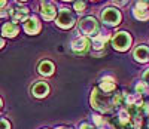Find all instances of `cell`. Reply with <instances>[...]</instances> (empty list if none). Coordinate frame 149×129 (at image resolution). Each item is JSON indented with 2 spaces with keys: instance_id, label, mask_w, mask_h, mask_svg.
I'll use <instances>...</instances> for the list:
<instances>
[{
  "instance_id": "cell-1",
  "label": "cell",
  "mask_w": 149,
  "mask_h": 129,
  "mask_svg": "<svg viewBox=\"0 0 149 129\" xmlns=\"http://www.w3.org/2000/svg\"><path fill=\"white\" fill-rule=\"evenodd\" d=\"M113 94H106V92L100 91L98 86L94 88L93 92H91V98H90L93 108H95L100 113H110L115 108V106H113Z\"/></svg>"
},
{
  "instance_id": "cell-2",
  "label": "cell",
  "mask_w": 149,
  "mask_h": 129,
  "mask_svg": "<svg viewBox=\"0 0 149 129\" xmlns=\"http://www.w3.org/2000/svg\"><path fill=\"white\" fill-rule=\"evenodd\" d=\"M78 30L84 37L93 39L100 34V22L95 17H84L78 22Z\"/></svg>"
},
{
  "instance_id": "cell-3",
  "label": "cell",
  "mask_w": 149,
  "mask_h": 129,
  "mask_svg": "<svg viewBox=\"0 0 149 129\" xmlns=\"http://www.w3.org/2000/svg\"><path fill=\"white\" fill-rule=\"evenodd\" d=\"M55 24H57V27L63 28V30H70L72 27L76 25V14L69 8H61L55 18Z\"/></svg>"
},
{
  "instance_id": "cell-4",
  "label": "cell",
  "mask_w": 149,
  "mask_h": 129,
  "mask_svg": "<svg viewBox=\"0 0 149 129\" xmlns=\"http://www.w3.org/2000/svg\"><path fill=\"white\" fill-rule=\"evenodd\" d=\"M110 43L113 46L115 50H119V52H125L131 48V43H133V37L130 33L127 31H116L113 33L110 39Z\"/></svg>"
},
{
  "instance_id": "cell-5",
  "label": "cell",
  "mask_w": 149,
  "mask_h": 129,
  "mask_svg": "<svg viewBox=\"0 0 149 129\" xmlns=\"http://www.w3.org/2000/svg\"><path fill=\"white\" fill-rule=\"evenodd\" d=\"M100 18H102V22L106 25V27L113 28V27H116V25L121 24V21H122V14H121L116 8L106 6V8L102 10Z\"/></svg>"
},
{
  "instance_id": "cell-6",
  "label": "cell",
  "mask_w": 149,
  "mask_h": 129,
  "mask_svg": "<svg viewBox=\"0 0 149 129\" xmlns=\"http://www.w3.org/2000/svg\"><path fill=\"white\" fill-rule=\"evenodd\" d=\"M9 17L12 18V22H24L29 17H30V9L27 6H22V5H10L9 8Z\"/></svg>"
},
{
  "instance_id": "cell-7",
  "label": "cell",
  "mask_w": 149,
  "mask_h": 129,
  "mask_svg": "<svg viewBox=\"0 0 149 129\" xmlns=\"http://www.w3.org/2000/svg\"><path fill=\"white\" fill-rule=\"evenodd\" d=\"M133 17L137 21L149 19V0H136L133 8Z\"/></svg>"
},
{
  "instance_id": "cell-8",
  "label": "cell",
  "mask_w": 149,
  "mask_h": 129,
  "mask_svg": "<svg viewBox=\"0 0 149 129\" xmlns=\"http://www.w3.org/2000/svg\"><path fill=\"white\" fill-rule=\"evenodd\" d=\"M91 46V40L88 37H84V36H78V37H74L72 43H70V49L73 50L74 54H78V55H84L88 52V49Z\"/></svg>"
},
{
  "instance_id": "cell-9",
  "label": "cell",
  "mask_w": 149,
  "mask_h": 129,
  "mask_svg": "<svg viewBox=\"0 0 149 129\" xmlns=\"http://www.w3.org/2000/svg\"><path fill=\"white\" fill-rule=\"evenodd\" d=\"M42 30V22L39 21L36 15H30L26 21H24V31L29 36H36Z\"/></svg>"
},
{
  "instance_id": "cell-10",
  "label": "cell",
  "mask_w": 149,
  "mask_h": 129,
  "mask_svg": "<svg viewBox=\"0 0 149 129\" xmlns=\"http://www.w3.org/2000/svg\"><path fill=\"white\" fill-rule=\"evenodd\" d=\"M39 12H40V15L45 21H52L58 15V10H57L55 5L51 3V2H42L40 8H39Z\"/></svg>"
},
{
  "instance_id": "cell-11",
  "label": "cell",
  "mask_w": 149,
  "mask_h": 129,
  "mask_svg": "<svg viewBox=\"0 0 149 129\" xmlns=\"http://www.w3.org/2000/svg\"><path fill=\"white\" fill-rule=\"evenodd\" d=\"M98 88H100V91H103L106 94L116 92V80H115V77H112V76L102 77L100 83H98Z\"/></svg>"
},
{
  "instance_id": "cell-12",
  "label": "cell",
  "mask_w": 149,
  "mask_h": 129,
  "mask_svg": "<svg viewBox=\"0 0 149 129\" xmlns=\"http://www.w3.org/2000/svg\"><path fill=\"white\" fill-rule=\"evenodd\" d=\"M49 94V85L43 80H39V82H36L33 86H31V95L34 98H45L48 97Z\"/></svg>"
},
{
  "instance_id": "cell-13",
  "label": "cell",
  "mask_w": 149,
  "mask_h": 129,
  "mask_svg": "<svg viewBox=\"0 0 149 129\" xmlns=\"http://www.w3.org/2000/svg\"><path fill=\"white\" fill-rule=\"evenodd\" d=\"M133 58L137 61V62H148L149 61V46L148 45H139L136 46L133 50Z\"/></svg>"
},
{
  "instance_id": "cell-14",
  "label": "cell",
  "mask_w": 149,
  "mask_h": 129,
  "mask_svg": "<svg viewBox=\"0 0 149 129\" xmlns=\"http://www.w3.org/2000/svg\"><path fill=\"white\" fill-rule=\"evenodd\" d=\"M19 33V27H18V24L15 22H5L2 25V36L3 37H9V39H14L17 37Z\"/></svg>"
},
{
  "instance_id": "cell-15",
  "label": "cell",
  "mask_w": 149,
  "mask_h": 129,
  "mask_svg": "<svg viewBox=\"0 0 149 129\" xmlns=\"http://www.w3.org/2000/svg\"><path fill=\"white\" fill-rule=\"evenodd\" d=\"M37 71H39L40 76L49 77V76H52V74H54V71H55V66H54V62H52V61L43 59V61H40L39 66H37Z\"/></svg>"
},
{
  "instance_id": "cell-16",
  "label": "cell",
  "mask_w": 149,
  "mask_h": 129,
  "mask_svg": "<svg viewBox=\"0 0 149 129\" xmlns=\"http://www.w3.org/2000/svg\"><path fill=\"white\" fill-rule=\"evenodd\" d=\"M93 120L98 129H116V126L100 114H93Z\"/></svg>"
},
{
  "instance_id": "cell-17",
  "label": "cell",
  "mask_w": 149,
  "mask_h": 129,
  "mask_svg": "<svg viewBox=\"0 0 149 129\" xmlns=\"http://www.w3.org/2000/svg\"><path fill=\"white\" fill-rule=\"evenodd\" d=\"M107 42H109V34H102L100 33L98 36L91 39V46L94 48V50H102V49H104Z\"/></svg>"
},
{
  "instance_id": "cell-18",
  "label": "cell",
  "mask_w": 149,
  "mask_h": 129,
  "mask_svg": "<svg viewBox=\"0 0 149 129\" xmlns=\"http://www.w3.org/2000/svg\"><path fill=\"white\" fill-rule=\"evenodd\" d=\"M86 2L85 0H74L73 2V10L76 12V14H79V15H84V12L86 10Z\"/></svg>"
},
{
  "instance_id": "cell-19",
  "label": "cell",
  "mask_w": 149,
  "mask_h": 129,
  "mask_svg": "<svg viewBox=\"0 0 149 129\" xmlns=\"http://www.w3.org/2000/svg\"><path fill=\"white\" fill-rule=\"evenodd\" d=\"M134 91H136V94H137V95H146L148 92H149V86L142 80V82H137V83H136V86H134Z\"/></svg>"
},
{
  "instance_id": "cell-20",
  "label": "cell",
  "mask_w": 149,
  "mask_h": 129,
  "mask_svg": "<svg viewBox=\"0 0 149 129\" xmlns=\"http://www.w3.org/2000/svg\"><path fill=\"white\" fill-rule=\"evenodd\" d=\"M124 104H125V94L115 92L113 94V106H115V108H119Z\"/></svg>"
},
{
  "instance_id": "cell-21",
  "label": "cell",
  "mask_w": 149,
  "mask_h": 129,
  "mask_svg": "<svg viewBox=\"0 0 149 129\" xmlns=\"http://www.w3.org/2000/svg\"><path fill=\"white\" fill-rule=\"evenodd\" d=\"M142 80H143V82L149 86V68H146V70L142 73Z\"/></svg>"
},
{
  "instance_id": "cell-22",
  "label": "cell",
  "mask_w": 149,
  "mask_h": 129,
  "mask_svg": "<svg viewBox=\"0 0 149 129\" xmlns=\"http://www.w3.org/2000/svg\"><path fill=\"white\" fill-rule=\"evenodd\" d=\"M0 129H10V123L6 119H0Z\"/></svg>"
},
{
  "instance_id": "cell-23",
  "label": "cell",
  "mask_w": 149,
  "mask_h": 129,
  "mask_svg": "<svg viewBox=\"0 0 149 129\" xmlns=\"http://www.w3.org/2000/svg\"><path fill=\"white\" fill-rule=\"evenodd\" d=\"M112 3H113L115 6H124V5H127L128 3V0H112Z\"/></svg>"
},
{
  "instance_id": "cell-24",
  "label": "cell",
  "mask_w": 149,
  "mask_h": 129,
  "mask_svg": "<svg viewBox=\"0 0 149 129\" xmlns=\"http://www.w3.org/2000/svg\"><path fill=\"white\" fill-rule=\"evenodd\" d=\"M5 17H9V9L8 8L0 9V18H5Z\"/></svg>"
},
{
  "instance_id": "cell-25",
  "label": "cell",
  "mask_w": 149,
  "mask_h": 129,
  "mask_svg": "<svg viewBox=\"0 0 149 129\" xmlns=\"http://www.w3.org/2000/svg\"><path fill=\"white\" fill-rule=\"evenodd\" d=\"M79 129H94V126H93V125H90V123H81Z\"/></svg>"
},
{
  "instance_id": "cell-26",
  "label": "cell",
  "mask_w": 149,
  "mask_h": 129,
  "mask_svg": "<svg viewBox=\"0 0 149 129\" xmlns=\"http://www.w3.org/2000/svg\"><path fill=\"white\" fill-rule=\"evenodd\" d=\"M3 46H5V39H3L2 33H0V49H3Z\"/></svg>"
},
{
  "instance_id": "cell-27",
  "label": "cell",
  "mask_w": 149,
  "mask_h": 129,
  "mask_svg": "<svg viewBox=\"0 0 149 129\" xmlns=\"http://www.w3.org/2000/svg\"><path fill=\"white\" fill-rule=\"evenodd\" d=\"M55 129H70V128H66V126H58V128H55Z\"/></svg>"
},
{
  "instance_id": "cell-28",
  "label": "cell",
  "mask_w": 149,
  "mask_h": 129,
  "mask_svg": "<svg viewBox=\"0 0 149 129\" xmlns=\"http://www.w3.org/2000/svg\"><path fill=\"white\" fill-rule=\"evenodd\" d=\"M2 106H3V99H2V98H0V107H2Z\"/></svg>"
},
{
  "instance_id": "cell-29",
  "label": "cell",
  "mask_w": 149,
  "mask_h": 129,
  "mask_svg": "<svg viewBox=\"0 0 149 129\" xmlns=\"http://www.w3.org/2000/svg\"><path fill=\"white\" fill-rule=\"evenodd\" d=\"M17 2H29V0H17Z\"/></svg>"
},
{
  "instance_id": "cell-30",
  "label": "cell",
  "mask_w": 149,
  "mask_h": 129,
  "mask_svg": "<svg viewBox=\"0 0 149 129\" xmlns=\"http://www.w3.org/2000/svg\"><path fill=\"white\" fill-rule=\"evenodd\" d=\"M63 2H74V0H63Z\"/></svg>"
},
{
  "instance_id": "cell-31",
  "label": "cell",
  "mask_w": 149,
  "mask_h": 129,
  "mask_svg": "<svg viewBox=\"0 0 149 129\" xmlns=\"http://www.w3.org/2000/svg\"><path fill=\"white\" fill-rule=\"evenodd\" d=\"M42 2H49V0H42Z\"/></svg>"
},
{
  "instance_id": "cell-32",
  "label": "cell",
  "mask_w": 149,
  "mask_h": 129,
  "mask_svg": "<svg viewBox=\"0 0 149 129\" xmlns=\"http://www.w3.org/2000/svg\"><path fill=\"white\" fill-rule=\"evenodd\" d=\"M148 129H149V123H148Z\"/></svg>"
},
{
  "instance_id": "cell-33",
  "label": "cell",
  "mask_w": 149,
  "mask_h": 129,
  "mask_svg": "<svg viewBox=\"0 0 149 129\" xmlns=\"http://www.w3.org/2000/svg\"><path fill=\"white\" fill-rule=\"evenodd\" d=\"M45 129H48V128H45Z\"/></svg>"
},
{
  "instance_id": "cell-34",
  "label": "cell",
  "mask_w": 149,
  "mask_h": 129,
  "mask_svg": "<svg viewBox=\"0 0 149 129\" xmlns=\"http://www.w3.org/2000/svg\"><path fill=\"white\" fill-rule=\"evenodd\" d=\"M0 108H2V107H0Z\"/></svg>"
}]
</instances>
